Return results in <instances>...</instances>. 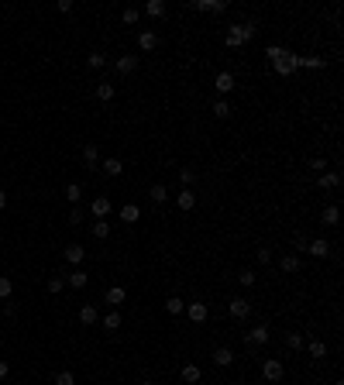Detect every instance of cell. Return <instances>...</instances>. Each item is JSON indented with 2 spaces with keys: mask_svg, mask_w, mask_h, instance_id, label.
<instances>
[{
  "mask_svg": "<svg viewBox=\"0 0 344 385\" xmlns=\"http://www.w3.org/2000/svg\"><path fill=\"white\" fill-rule=\"evenodd\" d=\"M255 24H231V31H227V48H241V45H248L251 38H255Z\"/></svg>",
  "mask_w": 344,
  "mask_h": 385,
  "instance_id": "obj_1",
  "label": "cell"
},
{
  "mask_svg": "<svg viewBox=\"0 0 344 385\" xmlns=\"http://www.w3.org/2000/svg\"><path fill=\"white\" fill-rule=\"evenodd\" d=\"M300 58H303V55L286 52V55L279 58V62H272V66H275V73H279V76H289V73H296V69H300Z\"/></svg>",
  "mask_w": 344,
  "mask_h": 385,
  "instance_id": "obj_2",
  "label": "cell"
},
{
  "mask_svg": "<svg viewBox=\"0 0 344 385\" xmlns=\"http://www.w3.org/2000/svg\"><path fill=\"white\" fill-rule=\"evenodd\" d=\"M262 375H265V382H282V375H286V368L279 358H268L265 365H262Z\"/></svg>",
  "mask_w": 344,
  "mask_h": 385,
  "instance_id": "obj_3",
  "label": "cell"
},
{
  "mask_svg": "<svg viewBox=\"0 0 344 385\" xmlns=\"http://www.w3.org/2000/svg\"><path fill=\"white\" fill-rule=\"evenodd\" d=\"M227 313L234 316V320H248V316H251V303H248V299H241V296H234V299L227 303Z\"/></svg>",
  "mask_w": 344,
  "mask_h": 385,
  "instance_id": "obj_4",
  "label": "cell"
},
{
  "mask_svg": "<svg viewBox=\"0 0 344 385\" xmlns=\"http://www.w3.org/2000/svg\"><path fill=\"white\" fill-rule=\"evenodd\" d=\"M268 337H272V330H268L265 324H258V327H251V330H248V344H251V347L268 344Z\"/></svg>",
  "mask_w": 344,
  "mask_h": 385,
  "instance_id": "obj_5",
  "label": "cell"
},
{
  "mask_svg": "<svg viewBox=\"0 0 344 385\" xmlns=\"http://www.w3.org/2000/svg\"><path fill=\"white\" fill-rule=\"evenodd\" d=\"M90 210H93V217H96V220H107V213L114 210V203H110L107 196H96L93 203H90Z\"/></svg>",
  "mask_w": 344,
  "mask_h": 385,
  "instance_id": "obj_6",
  "label": "cell"
},
{
  "mask_svg": "<svg viewBox=\"0 0 344 385\" xmlns=\"http://www.w3.org/2000/svg\"><path fill=\"white\" fill-rule=\"evenodd\" d=\"M306 251H310L313 258H327V254H330V241L317 237V241H310V244H306Z\"/></svg>",
  "mask_w": 344,
  "mask_h": 385,
  "instance_id": "obj_7",
  "label": "cell"
},
{
  "mask_svg": "<svg viewBox=\"0 0 344 385\" xmlns=\"http://www.w3.org/2000/svg\"><path fill=\"white\" fill-rule=\"evenodd\" d=\"M96 320H100V313H96L93 303H86V306L79 309V324H83V327H93Z\"/></svg>",
  "mask_w": 344,
  "mask_h": 385,
  "instance_id": "obj_8",
  "label": "cell"
},
{
  "mask_svg": "<svg viewBox=\"0 0 344 385\" xmlns=\"http://www.w3.org/2000/svg\"><path fill=\"white\" fill-rule=\"evenodd\" d=\"M213 365L231 368L234 365V351H231V347H217V351H213Z\"/></svg>",
  "mask_w": 344,
  "mask_h": 385,
  "instance_id": "obj_9",
  "label": "cell"
},
{
  "mask_svg": "<svg viewBox=\"0 0 344 385\" xmlns=\"http://www.w3.org/2000/svg\"><path fill=\"white\" fill-rule=\"evenodd\" d=\"M193 7H196V11H207V14H220V11H227V4H224V0H196V4H193Z\"/></svg>",
  "mask_w": 344,
  "mask_h": 385,
  "instance_id": "obj_10",
  "label": "cell"
},
{
  "mask_svg": "<svg viewBox=\"0 0 344 385\" xmlns=\"http://www.w3.org/2000/svg\"><path fill=\"white\" fill-rule=\"evenodd\" d=\"M134 69H138V55H121L117 58V73H121V76H128Z\"/></svg>",
  "mask_w": 344,
  "mask_h": 385,
  "instance_id": "obj_11",
  "label": "cell"
},
{
  "mask_svg": "<svg viewBox=\"0 0 344 385\" xmlns=\"http://www.w3.org/2000/svg\"><path fill=\"white\" fill-rule=\"evenodd\" d=\"M155 45H158V35H155V31H141V35H138V48H141V52H152Z\"/></svg>",
  "mask_w": 344,
  "mask_h": 385,
  "instance_id": "obj_12",
  "label": "cell"
},
{
  "mask_svg": "<svg viewBox=\"0 0 344 385\" xmlns=\"http://www.w3.org/2000/svg\"><path fill=\"white\" fill-rule=\"evenodd\" d=\"M186 313H190L193 324H203V320H207V306H203V303H186Z\"/></svg>",
  "mask_w": 344,
  "mask_h": 385,
  "instance_id": "obj_13",
  "label": "cell"
},
{
  "mask_svg": "<svg viewBox=\"0 0 344 385\" xmlns=\"http://www.w3.org/2000/svg\"><path fill=\"white\" fill-rule=\"evenodd\" d=\"M213 86H217L220 93H231V90H234V76H231V73H217V76H213Z\"/></svg>",
  "mask_w": 344,
  "mask_h": 385,
  "instance_id": "obj_14",
  "label": "cell"
},
{
  "mask_svg": "<svg viewBox=\"0 0 344 385\" xmlns=\"http://www.w3.org/2000/svg\"><path fill=\"white\" fill-rule=\"evenodd\" d=\"M83 162H86V169H96V165H100V148H96V145H86V148H83Z\"/></svg>",
  "mask_w": 344,
  "mask_h": 385,
  "instance_id": "obj_15",
  "label": "cell"
},
{
  "mask_svg": "<svg viewBox=\"0 0 344 385\" xmlns=\"http://www.w3.org/2000/svg\"><path fill=\"white\" fill-rule=\"evenodd\" d=\"M176 207H179V210H193V207H196V192L183 189L179 196H176Z\"/></svg>",
  "mask_w": 344,
  "mask_h": 385,
  "instance_id": "obj_16",
  "label": "cell"
},
{
  "mask_svg": "<svg viewBox=\"0 0 344 385\" xmlns=\"http://www.w3.org/2000/svg\"><path fill=\"white\" fill-rule=\"evenodd\" d=\"M138 217H141V210H138V203H124V207H121V220H124V224H134Z\"/></svg>",
  "mask_w": 344,
  "mask_h": 385,
  "instance_id": "obj_17",
  "label": "cell"
},
{
  "mask_svg": "<svg viewBox=\"0 0 344 385\" xmlns=\"http://www.w3.org/2000/svg\"><path fill=\"white\" fill-rule=\"evenodd\" d=\"M86 282H90V275H86V272H73V275H66V286H73V289H83L86 286Z\"/></svg>",
  "mask_w": 344,
  "mask_h": 385,
  "instance_id": "obj_18",
  "label": "cell"
},
{
  "mask_svg": "<svg viewBox=\"0 0 344 385\" xmlns=\"http://www.w3.org/2000/svg\"><path fill=\"white\" fill-rule=\"evenodd\" d=\"M337 186H341L337 172H320V189H337Z\"/></svg>",
  "mask_w": 344,
  "mask_h": 385,
  "instance_id": "obj_19",
  "label": "cell"
},
{
  "mask_svg": "<svg viewBox=\"0 0 344 385\" xmlns=\"http://www.w3.org/2000/svg\"><path fill=\"white\" fill-rule=\"evenodd\" d=\"M200 375H203V371H200L196 365H183V382H186V385H196V382H200Z\"/></svg>",
  "mask_w": 344,
  "mask_h": 385,
  "instance_id": "obj_20",
  "label": "cell"
},
{
  "mask_svg": "<svg viewBox=\"0 0 344 385\" xmlns=\"http://www.w3.org/2000/svg\"><path fill=\"white\" fill-rule=\"evenodd\" d=\"M124 299H128V292H124L121 286H114L110 292H107V303H110V306H124Z\"/></svg>",
  "mask_w": 344,
  "mask_h": 385,
  "instance_id": "obj_21",
  "label": "cell"
},
{
  "mask_svg": "<svg viewBox=\"0 0 344 385\" xmlns=\"http://www.w3.org/2000/svg\"><path fill=\"white\" fill-rule=\"evenodd\" d=\"M103 172L107 175H121L124 172V162H121V158H103Z\"/></svg>",
  "mask_w": 344,
  "mask_h": 385,
  "instance_id": "obj_22",
  "label": "cell"
},
{
  "mask_svg": "<svg viewBox=\"0 0 344 385\" xmlns=\"http://www.w3.org/2000/svg\"><path fill=\"white\" fill-rule=\"evenodd\" d=\"M83 258H86V251L79 248V244H69V248H66V262H73V265H79Z\"/></svg>",
  "mask_w": 344,
  "mask_h": 385,
  "instance_id": "obj_23",
  "label": "cell"
},
{
  "mask_svg": "<svg viewBox=\"0 0 344 385\" xmlns=\"http://www.w3.org/2000/svg\"><path fill=\"white\" fill-rule=\"evenodd\" d=\"M165 309H169L172 316H179V313H183V309H186V303H183V299H179V296H169V299H165Z\"/></svg>",
  "mask_w": 344,
  "mask_h": 385,
  "instance_id": "obj_24",
  "label": "cell"
},
{
  "mask_svg": "<svg viewBox=\"0 0 344 385\" xmlns=\"http://www.w3.org/2000/svg\"><path fill=\"white\" fill-rule=\"evenodd\" d=\"M145 14H152V18H162V14H165V4H162V0H148V4H145Z\"/></svg>",
  "mask_w": 344,
  "mask_h": 385,
  "instance_id": "obj_25",
  "label": "cell"
},
{
  "mask_svg": "<svg viewBox=\"0 0 344 385\" xmlns=\"http://www.w3.org/2000/svg\"><path fill=\"white\" fill-rule=\"evenodd\" d=\"M213 117H220V120L231 117V103L227 100H213Z\"/></svg>",
  "mask_w": 344,
  "mask_h": 385,
  "instance_id": "obj_26",
  "label": "cell"
},
{
  "mask_svg": "<svg viewBox=\"0 0 344 385\" xmlns=\"http://www.w3.org/2000/svg\"><path fill=\"white\" fill-rule=\"evenodd\" d=\"M93 237L107 241V237H110V224H107V220H96V224H93Z\"/></svg>",
  "mask_w": 344,
  "mask_h": 385,
  "instance_id": "obj_27",
  "label": "cell"
},
{
  "mask_svg": "<svg viewBox=\"0 0 344 385\" xmlns=\"http://www.w3.org/2000/svg\"><path fill=\"white\" fill-rule=\"evenodd\" d=\"M148 196H152V203H165V200H169V189H165V186H152Z\"/></svg>",
  "mask_w": 344,
  "mask_h": 385,
  "instance_id": "obj_28",
  "label": "cell"
},
{
  "mask_svg": "<svg viewBox=\"0 0 344 385\" xmlns=\"http://www.w3.org/2000/svg\"><path fill=\"white\" fill-rule=\"evenodd\" d=\"M138 18H141V11H138V7H124V11H121V21H124V24H134Z\"/></svg>",
  "mask_w": 344,
  "mask_h": 385,
  "instance_id": "obj_29",
  "label": "cell"
},
{
  "mask_svg": "<svg viewBox=\"0 0 344 385\" xmlns=\"http://www.w3.org/2000/svg\"><path fill=\"white\" fill-rule=\"evenodd\" d=\"M279 265H282V272H300V258H296V254H286Z\"/></svg>",
  "mask_w": 344,
  "mask_h": 385,
  "instance_id": "obj_30",
  "label": "cell"
},
{
  "mask_svg": "<svg viewBox=\"0 0 344 385\" xmlns=\"http://www.w3.org/2000/svg\"><path fill=\"white\" fill-rule=\"evenodd\" d=\"M265 55H268V62H279V58L286 55V48H282V45H268V48H265Z\"/></svg>",
  "mask_w": 344,
  "mask_h": 385,
  "instance_id": "obj_31",
  "label": "cell"
},
{
  "mask_svg": "<svg viewBox=\"0 0 344 385\" xmlns=\"http://www.w3.org/2000/svg\"><path fill=\"white\" fill-rule=\"evenodd\" d=\"M337 217H341V210H337V207H327V210H324V224H327V227H334V224H337Z\"/></svg>",
  "mask_w": 344,
  "mask_h": 385,
  "instance_id": "obj_32",
  "label": "cell"
},
{
  "mask_svg": "<svg viewBox=\"0 0 344 385\" xmlns=\"http://www.w3.org/2000/svg\"><path fill=\"white\" fill-rule=\"evenodd\" d=\"M310 354L313 358H327V344L324 341H310Z\"/></svg>",
  "mask_w": 344,
  "mask_h": 385,
  "instance_id": "obj_33",
  "label": "cell"
},
{
  "mask_svg": "<svg viewBox=\"0 0 344 385\" xmlns=\"http://www.w3.org/2000/svg\"><path fill=\"white\" fill-rule=\"evenodd\" d=\"M79 196H83V189H79L76 182H69V186H66V200H69V203H79Z\"/></svg>",
  "mask_w": 344,
  "mask_h": 385,
  "instance_id": "obj_34",
  "label": "cell"
},
{
  "mask_svg": "<svg viewBox=\"0 0 344 385\" xmlns=\"http://www.w3.org/2000/svg\"><path fill=\"white\" fill-rule=\"evenodd\" d=\"M96 96H100V100H114V86H110V83H100V86H96Z\"/></svg>",
  "mask_w": 344,
  "mask_h": 385,
  "instance_id": "obj_35",
  "label": "cell"
},
{
  "mask_svg": "<svg viewBox=\"0 0 344 385\" xmlns=\"http://www.w3.org/2000/svg\"><path fill=\"white\" fill-rule=\"evenodd\" d=\"M286 344L293 347V351H300V347H303V334H300V330H293V334L286 337Z\"/></svg>",
  "mask_w": 344,
  "mask_h": 385,
  "instance_id": "obj_36",
  "label": "cell"
},
{
  "mask_svg": "<svg viewBox=\"0 0 344 385\" xmlns=\"http://www.w3.org/2000/svg\"><path fill=\"white\" fill-rule=\"evenodd\" d=\"M55 385H76V375H73V371H59Z\"/></svg>",
  "mask_w": 344,
  "mask_h": 385,
  "instance_id": "obj_37",
  "label": "cell"
},
{
  "mask_svg": "<svg viewBox=\"0 0 344 385\" xmlns=\"http://www.w3.org/2000/svg\"><path fill=\"white\" fill-rule=\"evenodd\" d=\"M300 66H306V69H324V58L310 55V58H300Z\"/></svg>",
  "mask_w": 344,
  "mask_h": 385,
  "instance_id": "obj_38",
  "label": "cell"
},
{
  "mask_svg": "<svg viewBox=\"0 0 344 385\" xmlns=\"http://www.w3.org/2000/svg\"><path fill=\"white\" fill-rule=\"evenodd\" d=\"M103 327H107V330H117V327H121V316H117V313H107V316H103Z\"/></svg>",
  "mask_w": 344,
  "mask_h": 385,
  "instance_id": "obj_39",
  "label": "cell"
},
{
  "mask_svg": "<svg viewBox=\"0 0 344 385\" xmlns=\"http://www.w3.org/2000/svg\"><path fill=\"white\" fill-rule=\"evenodd\" d=\"M193 179H196V175H193V169H183V172H179V182H183V189H190Z\"/></svg>",
  "mask_w": 344,
  "mask_h": 385,
  "instance_id": "obj_40",
  "label": "cell"
},
{
  "mask_svg": "<svg viewBox=\"0 0 344 385\" xmlns=\"http://www.w3.org/2000/svg\"><path fill=\"white\" fill-rule=\"evenodd\" d=\"M62 286H66L62 275H52V279H48V292H62Z\"/></svg>",
  "mask_w": 344,
  "mask_h": 385,
  "instance_id": "obj_41",
  "label": "cell"
},
{
  "mask_svg": "<svg viewBox=\"0 0 344 385\" xmlns=\"http://www.w3.org/2000/svg\"><path fill=\"white\" fill-rule=\"evenodd\" d=\"M11 279H7V275H0V299H7V296H11Z\"/></svg>",
  "mask_w": 344,
  "mask_h": 385,
  "instance_id": "obj_42",
  "label": "cell"
},
{
  "mask_svg": "<svg viewBox=\"0 0 344 385\" xmlns=\"http://www.w3.org/2000/svg\"><path fill=\"white\" fill-rule=\"evenodd\" d=\"M86 62H90V69H100V66H103L107 58L100 55V52H90V58H86Z\"/></svg>",
  "mask_w": 344,
  "mask_h": 385,
  "instance_id": "obj_43",
  "label": "cell"
},
{
  "mask_svg": "<svg viewBox=\"0 0 344 385\" xmlns=\"http://www.w3.org/2000/svg\"><path fill=\"white\" fill-rule=\"evenodd\" d=\"M238 282H241V286H255V272H241Z\"/></svg>",
  "mask_w": 344,
  "mask_h": 385,
  "instance_id": "obj_44",
  "label": "cell"
},
{
  "mask_svg": "<svg viewBox=\"0 0 344 385\" xmlns=\"http://www.w3.org/2000/svg\"><path fill=\"white\" fill-rule=\"evenodd\" d=\"M310 169H313V172H327V162H324V158H313Z\"/></svg>",
  "mask_w": 344,
  "mask_h": 385,
  "instance_id": "obj_45",
  "label": "cell"
},
{
  "mask_svg": "<svg viewBox=\"0 0 344 385\" xmlns=\"http://www.w3.org/2000/svg\"><path fill=\"white\" fill-rule=\"evenodd\" d=\"M306 244H310V241H306L303 234H296V241H293V248H296V251H306Z\"/></svg>",
  "mask_w": 344,
  "mask_h": 385,
  "instance_id": "obj_46",
  "label": "cell"
},
{
  "mask_svg": "<svg viewBox=\"0 0 344 385\" xmlns=\"http://www.w3.org/2000/svg\"><path fill=\"white\" fill-rule=\"evenodd\" d=\"M268 258H272V248H258V262L268 265Z\"/></svg>",
  "mask_w": 344,
  "mask_h": 385,
  "instance_id": "obj_47",
  "label": "cell"
},
{
  "mask_svg": "<svg viewBox=\"0 0 344 385\" xmlns=\"http://www.w3.org/2000/svg\"><path fill=\"white\" fill-rule=\"evenodd\" d=\"M79 220H83V213H79V207H73L69 210V224H79Z\"/></svg>",
  "mask_w": 344,
  "mask_h": 385,
  "instance_id": "obj_48",
  "label": "cell"
},
{
  "mask_svg": "<svg viewBox=\"0 0 344 385\" xmlns=\"http://www.w3.org/2000/svg\"><path fill=\"white\" fill-rule=\"evenodd\" d=\"M7 371H11V368H7V361L0 358V378H7Z\"/></svg>",
  "mask_w": 344,
  "mask_h": 385,
  "instance_id": "obj_49",
  "label": "cell"
},
{
  "mask_svg": "<svg viewBox=\"0 0 344 385\" xmlns=\"http://www.w3.org/2000/svg\"><path fill=\"white\" fill-rule=\"evenodd\" d=\"M4 207H7V192H0V210H4Z\"/></svg>",
  "mask_w": 344,
  "mask_h": 385,
  "instance_id": "obj_50",
  "label": "cell"
},
{
  "mask_svg": "<svg viewBox=\"0 0 344 385\" xmlns=\"http://www.w3.org/2000/svg\"><path fill=\"white\" fill-rule=\"evenodd\" d=\"M141 385H155V382H141Z\"/></svg>",
  "mask_w": 344,
  "mask_h": 385,
  "instance_id": "obj_51",
  "label": "cell"
},
{
  "mask_svg": "<svg viewBox=\"0 0 344 385\" xmlns=\"http://www.w3.org/2000/svg\"><path fill=\"white\" fill-rule=\"evenodd\" d=\"M334 385H344V382H334Z\"/></svg>",
  "mask_w": 344,
  "mask_h": 385,
  "instance_id": "obj_52",
  "label": "cell"
}]
</instances>
